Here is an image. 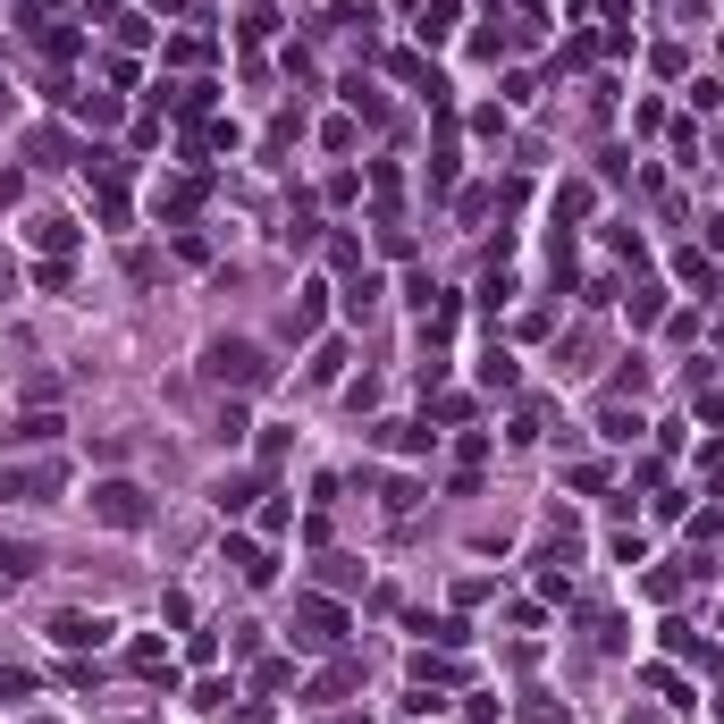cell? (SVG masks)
Wrapping results in <instances>:
<instances>
[{
  "label": "cell",
  "instance_id": "cell-1",
  "mask_svg": "<svg viewBox=\"0 0 724 724\" xmlns=\"http://www.w3.org/2000/svg\"><path fill=\"white\" fill-rule=\"evenodd\" d=\"M203 371H211L219 388H236V397H262V388L278 380V362H270L253 337H211V345H203Z\"/></svg>",
  "mask_w": 724,
  "mask_h": 724
},
{
  "label": "cell",
  "instance_id": "cell-2",
  "mask_svg": "<svg viewBox=\"0 0 724 724\" xmlns=\"http://www.w3.org/2000/svg\"><path fill=\"white\" fill-rule=\"evenodd\" d=\"M286 632H295L304 657H337V648H345V607L329 590H312V598H295V624H286Z\"/></svg>",
  "mask_w": 724,
  "mask_h": 724
},
{
  "label": "cell",
  "instance_id": "cell-3",
  "mask_svg": "<svg viewBox=\"0 0 724 724\" xmlns=\"http://www.w3.org/2000/svg\"><path fill=\"white\" fill-rule=\"evenodd\" d=\"M85 177H94V219H101V228H127V219H135L127 160H118V153H85Z\"/></svg>",
  "mask_w": 724,
  "mask_h": 724
},
{
  "label": "cell",
  "instance_id": "cell-4",
  "mask_svg": "<svg viewBox=\"0 0 724 724\" xmlns=\"http://www.w3.org/2000/svg\"><path fill=\"white\" fill-rule=\"evenodd\" d=\"M68 489V463L35 456V463H0V506H51Z\"/></svg>",
  "mask_w": 724,
  "mask_h": 724
},
{
  "label": "cell",
  "instance_id": "cell-5",
  "mask_svg": "<svg viewBox=\"0 0 724 724\" xmlns=\"http://www.w3.org/2000/svg\"><path fill=\"white\" fill-rule=\"evenodd\" d=\"M94 522L101 531H144L153 522V497L135 489V480H94Z\"/></svg>",
  "mask_w": 724,
  "mask_h": 724
},
{
  "label": "cell",
  "instance_id": "cell-6",
  "mask_svg": "<svg viewBox=\"0 0 724 724\" xmlns=\"http://www.w3.org/2000/svg\"><path fill=\"white\" fill-rule=\"evenodd\" d=\"M219 565H236V581H253V590H270V581H278V556H270L262 539H245V531L219 539Z\"/></svg>",
  "mask_w": 724,
  "mask_h": 724
},
{
  "label": "cell",
  "instance_id": "cell-7",
  "mask_svg": "<svg viewBox=\"0 0 724 724\" xmlns=\"http://www.w3.org/2000/svg\"><path fill=\"white\" fill-rule=\"evenodd\" d=\"M51 94L68 101V110H77V118H85V127H94V135H110L118 118H127V101H118V94H77V85H68V77H51Z\"/></svg>",
  "mask_w": 724,
  "mask_h": 724
},
{
  "label": "cell",
  "instance_id": "cell-8",
  "mask_svg": "<svg viewBox=\"0 0 724 724\" xmlns=\"http://www.w3.org/2000/svg\"><path fill=\"white\" fill-rule=\"evenodd\" d=\"M26 245H35L42 262H68V253H77V219H59V211H35V219H26Z\"/></svg>",
  "mask_w": 724,
  "mask_h": 724
},
{
  "label": "cell",
  "instance_id": "cell-9",
  "mask_svg": "<svg viewBox=\"0 0 724 724\" xmlns=\"http://www.w3.org/2000/svg\"><path fill=\"white\" fill-rule=\"evenodd\" d=\"M262 497H270V480L262 472H219V489H211V506H219V515H253V506H262Z\"/></svg>",
  "mask_w": 724,
  "mask_h": 724
},
{
  "label": "cell",
  "instance_id": "cell-10",
  "mask_svg": "<svg viewBox=\"0 0 724 724\" xmlns=\"http://www.w3.org/2000/svg\"><path fill=\"white\" fill-rule=\"evenodd\" d=\"M127 674H135V683H160V691H177V657H169L160 640H135V648H127Z\"/></svg>",
  "mask_w": 724,
  "mask_h": 724
},
{
  "label": "cell",
  "instance_id": "cell-11",
  "mask_svg": "<svg viewBox=\"0 0 724 724\" xmlns=\"http://www.w3.org/2000/svg\"><path fill=\"white\" fill-rule=\"evenodd\" d=\"M371 439H380L388 456H430V447H439V430H430V421H380Z\"/></svg>",
  "mask_w": 724,
  "mask_h": 724
},
{
  "label": "cell",
  "instance_id": "cell-12",
  "mask_svg": "<svg viewBox=\"0 0 724 724\" xmlns=\"http://www.w3.org/2000/svg\"><path fill=\"white\" fill-rule=\"evenodd\" d=\"M160 94H169V110L186 118V127H203L211 101H219V85H211V77H186V85H160Z\"/></svg>",
  "mask_w": 724,
  "mask_h": 724
},
{
  "label": "cell",
  "instance_id": "cell-13",
  "mask_svg": "<svg viewBox=\"0 0 724 724\" xmlns=\"http://www.w3.org/2000/svg\"><path fill=\"white\" fill-rule=\"evenodd\" d=\"M345 691H362V657H345V648H337V657L321 666V683H312V699H321V707H337Z\"/></svg>",
  "mask_w": 724,
  "mask_h": 724
},
{
  "label": "cell",
  "instance_id": "cell-14",
  "mask_svg": "<svg viewBox=\"0 0 724 724\" xmlns=\"http://www.w3.org/2000/svg\"><path fill=\"white\" fill-rule=\"evenodd\" d=\"M68 160H77V144L59 127H26V169H68Z\"/></svg>",
  "mask_w": 724,
  "mask_h": 724
},
{
  "label": "cell",
  "instance_id": "cell-15",
  "mask_svg": "<svg viewBox=\"0 0 724 724\" xmlns=\"http://www.w3.org/2000/svg\"><path fill=\"white\" fill-rule=\"evenodd\" d=\"M337 94H345V118H362V127H388V94H380L371 77H345Z\"/></svg>",
  "mask_w": 724,
  "mask_h": 724
},
{
  "label": "cell",
  "instance_id": "cell-16",
  "mask_svg": "<svg viewBox=\"0 0 724 724\" xmlns=\"http://www.w3.org/2000/svg\"><path fill=\"white\" fill-rule=\"evenodd\" d=\"M674 278H683L691 295H699V304H707V295H724V278H716V253H699V245H691V253H674Z\"/></svg>",
  "mask_w": 724,
  "mask_h": 724
},
{
  "label": "cell",
  "instance_id": "cell-17",
  "mask_svg": "<svg viewBox=\"0 0 724 724\" xmlns=\"http://www.w3.org/2000/svg\"><path fill=\"white\" fill-rule=\"evenodd\" d=\"M51 640H59V648H101V640H110V624L68 607V615H51Z\"/></svg>",
  "mask_w": 724,
  "mask_h": 724
},
{
  "label": "cell",
  "instance_id": "cell-18",
  "mask_svg": "<svg viewBox=\"0 0 724 724\" xmlns=\"http://www.w3.org/2000/svg\"><path fill=\"white\" fill-rule=\"evenodd\" d=\"M203 194H211L203 177H169V186H160L153 203H160V219H194V211H203Z\"/></svg>",
  "mask_w": 724,
  "mask_h": 724
},
{
  "label": "cell",
  "instance_id": "cell-19",
  "mask_svg": "<svg viewBox=\"0 0 724 724\" xmlns=\"http://www.w3.org/2000/svg\"><path fill=\"white\" fill-rule=\"evenodd\" d=\"M480 388H489V397H515V388H522V362L506 354V345H489V354H480Z\"/></svg>",
  "mask_w": 724,
  "mask_h": 724
},
{
  "label": "cell",
  "instance_id": "cell-20",
  "mask_svg": "<svg viewBox=\"0 0 724 724\" xmlns=\"http://www.w3.org/2000/svg\"><path fill=\"white\" fill-rule=\"evenodd\" d=\"M624 312H632V329H666V286H657V278H640V286L624 295Z\"/></svg>",
  "mask_w": 724,
  "mask_h": 724
},
{
  "label": "cell",
  "instance_id": "cell-21",
  "mask_svg": "<svg viewBox=\"0 0 724 724\" xmlns=\"http://www.w3.org/2000/svg\"><path fill=\"white\" fill-rule=\"evenodd\" d=\"M456 18H463V0H421V26H413V35L430 42V51H439V42L456 35Z\"/></svg>",
  "mask_w": 724,
  "mask_h": 724
},
{
  "label": "cell",
  "instance_id": "cell-22",
  "mask_svg": "<svg viewBox=\"0 0 724 724\" xmlns=\"http://www.w3.org/2000/svg\"><path fill=\"white\" fill-rule=\"evenodd\" d=\"M321 312H329V286L312 278L304 295H295V312H286V337H312V329H321Z\"/></svg>",
  "mask_w": 724,
  "mask_h": 724
},
{
  "label": "cell",
  "instance_id": "cell-23",
  "mask_svg": "<svg viewBox=\"0 0 724 724\" xmlns=\"http://www.w3.org/2000/svg\"><path fill=\"white\" fill-rule=\"evenodd\" d=\"M101 26H110V42H118V51H144V42H153V18H144V9H110Z\"/></svg>",
  "mask_w": 724,
  "mask_h": 724
},
{
  "label": "cell",
  "instance_id": "cell-24",
  "mask_svg": "<svg viewBox=\"0 0 724 724\" xmlns=\"http://www.w3.org/2000/svg\"><path fill=\"white\" fill-rule=\"evenodd\" d=\"M371 203H380V219H397V203H404V169L397 160H371Z\"/></svg>",
  "mask_w": 724,
  "mask_h": 724
},
{
  "label": "cell",
  "instance_id": "cell-25",
  "mask_svg": "<svg viewBox=\"0 0 724 724\" xmlns=\"http://www.w3.org/2000/svg\"><path fill=\"white\" fill-rule=\"evenodd\" d=\"M456 683H463V666H456V657H430V648L413 657V691H456Z\"/></svg>",
  "mask_w": 724,
  "mask_h": 724
},
{
  "label": "cell",
  "instance_id": "cell-26",
  "mask_svg": "<svg viewBox=\"0 0 724 724\" xmlns=\"http://www.w3.org/2000/svg\"><path fill=\"white\" fill-rule=\"evenodd\" d=\"M380 295H388V286L371 278V270H354V278H345V321H371V312H380Z\"/></svg>",
  "mask_w": 724,
  "mask_h": 724
},
{
  "label": "cell",
  "instance_id": "cell-27",
  "mask_svg": "<svg viewBox=\"0 0 724 724\" xmlns=\"http://www.w3.org/2000/svg\"><path fill=\"white\" fill-rule=\"evenodd\" d=\"M278 236H286V253H312V245H321V211H312V203H295Z\"/></svg>",
  "mask_w": 724,
  "mask_h": 724
},
{
  "label": "cell",
  "instance_id": "cell-28",
  "mask_svg": "<svg viewBox=\"0 0 724 724\" xmlns=\"http://www.w3.org/2000/svg\"><path fill=\"white\" fill-rule=\"evenodd\" d=\"M186 153H236V127L228 118H203V127H186Z\"/></svg>",
  "mask_w": 724,
  "mask_h": 724
},
{
  "label": "cell",
  "instance_id": "cell-29",
  "mask_svg": "<svg viewBox=\"0 0 724 724\" xmlns=\"http://www.w3.org/2000/svg\"><path fill=\"white\" fill-rule=\"evenodd\" d=\"M640 430H648V421H640V413H624V404H598V439H615V447H632V439H640Z\"/></svg>",
  "mask_w": 724,
  "mask_h": 724
},
{
  "label": "cell",
  "instance_id": "cell-30",
  "mask_svg": "<svg viewBox=\"0 0 724 724\" xmlns=\"http://www.w3.org/2000/svg\"><path fill=\"white\" fill-rule=\"evenodd\" d=\"M35 565H42V548H26V539H9V531H0V581H26Z\"/></svg>",
  "mask_w": 724,
  "mask_h": 724
},
{
  "label": "cell",
  "instance_id": "cell-31",
  "mask_svg": "<svg viewBox=\"0 0 724 724\" xmlns=\"http://www.w3.org/2000/svg\"><path fill=\"white\" fill-rule=\"evenodd\" d=\"M59 430H68V421H59V413H51V404H35V413H26V421H18V447H51V439H59Z\"/></svg>",
  "mask_w": 724,
  "mask_h": 724
},
{
  "label": "cell",
  "instance_id": "cell-32",
  "mask_svg": "<svg viewBox=\"0 0 724 724\" xmlns=\"http://www.w3.org/2000/svg\"><path fill=\"white\" fill-rule=\"evenodd\" d=\"M35 42H42V59H51V68H68V59H77V26H35Z\"/></svg>",
  "mask_w": 724,
  "mask_h": 724
},
{
  "label": "cell",
  "instance_id": "cell-33",
  "mask_svg": "<svg viewBox=\"0 0 724 724\" xmlns=\"http://www.w3.org/2000/svg\"><path fill=\"white\" fill-rule=\"evenodd\" d=\"M430 194H456V135H439V153H430Z\"/></svg>",
  "mask_w": 724,
  "mask_h": 724
},
{
  "label": "cell",
  "instance_id": "cell-34",
  "mask_svg": "<svg viewBox=\"0 0 724 724\" xmlns=\"http://www.w3.org/2000/svg\"><path fill=\"white\" fill-rule=\"evenodd\" d=\"M270 35H278V9H270V0H253V9H245V51H262Z\"/></svg>",
  "mask_w": 724,
  "mask_h": 724
},
{
  "label": "cell",
  "instance_id": "cell-35",
  "mask_svg": "<svg viewBox=\"0 0 724 724\" xmlns=\"http://www.w3.org/2000/svg\"><path fill=\"white\" fill-rule=\"evenodd\" d=\"M35 674H26V666H0V707H26V699H35Z\"/></svg>",
  "mask_w": 724,
  "mask_h": 724
},
{
  "label": "cell",
  "instance_id": "cell-36",
  "mask_svg": "<svg viewBox=\"0 0 724 724\" xmlns=\"http://www.w3.org/2000/svg\"><path fill=\"white\" fill-rule=\"evenodd\" d=\"M666 648H674V657H699V666H716V648H707L691 624H666Z\"/></svg>",
  "mask_w": 724,
  "mask_h": 724
},
{
  "label": "cell",
  "instance_id": "cell-37",
  "mask_svg": "<svg viewBox=\"0 0 724 724\" xmlns=\"http://www.w3.org/2000/svg\"><path fill=\"white\" fill-rule=\"evenodd\" d=\"M253 691H295V657H262V666H253Z\"/></svg>",
  "mask_w": 724,
  "mask_h": 724
},
{
  "label": "cell",
  "instance_id": "cell-38",
  "mask_svg": "<svg viewBox=\"0 0 724 724\" xmlns=\"http://www.w3.org/2000/svg\"><path fill=\"white\" fill-rule=\"evenodd\" d=\"M354 581H362L354 556H321V590H354Z\"/></svg>",
  "mask_w": 724,
  "mask_h": 724
},
{
  "label": "cell",
  "instance_id": "cell-39",
  "mask_svg": "<svg viewBox=\"0 0 724 724\" xmlns=\"http://www.w3.org/2000/svg\"><path fill=\"white\" fill-rule=\"evenodd\" d=\"M380 253L388 262H413V228H404V219H380Z\"/></svg>",
  "mask_w": 724,
  "mask_h": 724
},
{
  "label": "cell",
  "instance_id": "cell-40",
  "mask_svg": "<svg viewBox=\"0 0 724 724\" xmlns=\"http://www.w3.org/2000/svg\"><path fill=\"white\" fill-rule=\"evenodd\" d=\"M691 413H699L707 430H724V388H691Z\"/></svg>",
  "mask_w": 724,
  "mask_h": 724
},
{
  "label": "cell",
  "instance_id": "cell-41",
  "mask_svg": "<svg viewBox=\"0 0 724 724\" xmlns=\"http://www.w3.org/2000/svg\"><path fill=\"white\" fill-rule=\"evenodd\" d=\"M337 371H345V345H337V337H329V345H321V354H312V380H321V388H329V380H337Z\"/></svg>",
  "mask_w": 724,
  "mask_h": 724
},
{
  "label": "cell",
  "instance_id": "cell-42",
  "mask_svg": "<svg viewBox=\"0 0 724 724\" xmlns=\"http://www.w3.org/2000/svg\"><path fill=\"white\" fill-rule=\"evenodd\" d=\"M581 211H590V186H565V194H556V228H565V219H581Z\"/></svg>",
  "mask_w": 724,
  "mask_h": 724
},
{
  "label": "cell",
  "instance_id": "cell-43",
  "mask_svg": "<svg viewBox=\"0 0 724 724\" xmlns=\"http://www.w3.org/2000/svg\"><path fill=\"white\" fill-rule=\"evenodd\" d=\"M354 135H362L354 118H329V127H321V144H329V153H354Z\"/></svg>",
  "mask_w": 724,
  "mask_h": 724
},
{
  "label": "cell",
  "instance_id": "cell-44",
  "mask_svg": "<svg viewBox=\"0 0 724 724\" xmlns=\"http://www.w3.org/2000/svg\"><path fill=\"white\" fill-rule=\"evenodd\" d=\"M565 480H573V489H581V497H598V489H607V463H573Z\"/></svg>",
  "mask_w": 724,
  "mask_h": 724
},
{
  "label": "cell",
  "instance_id": "cell-45",
  "mask_svg": "<svg viewBox=\"0 0 724 724\" xmlns=\"http://www.w3.org/2000/svg\"><path fill=\"white\" fill-rule=\"evenodd\" d=\"M329 262H337L345 278H354V270H362V245H354V236H329Z\"/></svg>",
  "mask_w": 724,
  "mask_h": 724
},
{
  "label": "cell",
  "instance_id": "cell-46",
  "mask_svg": "<svg viewBox=\"0 0 724 724\" xmlns=\"http://www.w3.org/2000/svg\"><path fill=\"white\" fill-rule=\"evenodd\" d=\"M286 522H295V506H286V497H270V506H262V539H278Z\"/></svg>",
  "mask_w": 724,
  "mask_h": 724
},
{
  "label": "cell",
  "instance_id": "cell-47",
  "mask_svg": "<svg viewBox=\"0 0 724 724\" xmlns=\"http://www.w3.org/2000/svg\"><path fill=\"white\" fill-rule=\"evenodd\" d=\"M472 51H480V59H506V26L489 18V26H480V35H472Z\"/></svg>",
  "mask_w": 724,
  "mask_h": 724
},
{
  "label": "cell",
  "instance_id": "cell-48",
  "mask_svg": "<svg viewBox=\"0 0 724 724\" xmlns=\"http://www.w3.org/2000/svg\"><path fill=\"white\" fill-rule=\"evenodd\" d=\"M430 421H447V430H456V421H472V397H439V404H430Z\"/></svg>",
  "mask_w": 724,
  "mask_h": 724
},
{
  "label": "cell",
  "instance_id": "cell-49",
  "mask_svg": "<svg viewBox=\"0 0 724 724\" xmlns=\"http://www.w3.org/2000/svg\"><path fill=\"white\" fill-rule=\"evenodd\" d=\"M607 236H615V253H624V262H632V270H640V262H648V245H640V228H607Z\"/></svg>",
  "mask_w": 724,
  "mask_h": 724
},
{
  "label": "cell",
  "instance_id": "cell-50",
  "mask_svg": "<svg viewBox=\"0 0 724 724\" xmlns=\"http://www.w3.org/2000/svg\"><path fill=\"white\" fill-rule=\"evenodd\" d=\"M522 724H565V707H556V699H539V691H531V699H522Z\"/></svg>",
  "mask_w": 724,
  "mask_h": 724
},
{
  "label": "cell",
  "instance_id": "cell-51",
  "mask_svg": "<svg viewBox=\"0 0 724 724\" xmlns=\"http://www.w3.org/2000/svg\"><path fill=\"white\" fill-rule=\"evenodd\" d=\"M18 194H26V177H18V169H0V203H18Z\"/></svg>",
  "mask_w": 724,
  "mask_h": 724
},
{
  "label": "cell",
  "instance_id": "cell-52",
  "mask_svg": "<svg viewBox=\"0 0 724 724\" xmlns=\"http://www.w3.org/2000/svg\"><path fill=\"white\" fill-rule=\"evenodd\" d=\"M9 278H18V262H9V253H0V312H9Z\"/></svg>",
  "mask_w": 724,
  "mask_h": 724
},
{
  "label": "cell",
  "instance_id": "cell-53",
  "mask_svg": "<svg viewBox=\"0 0 724 724\" xmlns=\"http://www.w3.org/2000/svg\"><path fill=\"white\" fill-rule=\"evenodd\" d=\"M707 253H724V211H716V219H707Z\"/></svg>",
  "mask_w": 724,
  "mask_h": 724
},
{
  "label": "cell",
  "instance_id": "cell-54",
  "mask_svg": "<svg viewBox=\"0 0 724 724\" xmlns=\"http://www.w3.org/2000/svg\"><path fill=\"white\" fill-rule=\"evenodd\" d=\"M0 118H9V85H0Z\"/></svg>",
  "mask_w": 724,
  "mask_h": 724
},
{
  "label": "cell",
  "instance_id": "cell-55",
  "mask_svg": "<svg viewBox=\"0 0 724 724\" xmlns=\"http://www.w3.org/2000/svg\"><path fill=\"white\" fill-rule=\"evenodd\" d=\"M153 9H177V0H153Z\"/></svg>",
  "mask_w": 724,
  "mask_h": 724
},
{
  "label": "cell",
  "instance_id": "cell-56",
  "mask_svg": "<svg viewBox=\"0 0 724 724\" xmlns=\"http://www.w3.org/2000/svg\"><path fill=\"white\" fill-rule=\"evenodd\" d=\"M522 9H539V0H522Z\"/></svg>",
  "mask_w": 724,
  "mask_h": 724
},
{
  "label": "cell",
  "instance_id": "cell-57",
  "mask_svg": "<svg viewBox=\"0 0 724 724\" xmlns=\"http://www.w3.org/2000/svg\"><path fill=\"white\" fill-rule=\"evenodd\" d=\"M35 724H51V716H35Z\"/></svg>",
  "mask_w": 724,
  "mask_h": 724
},
{
  "label": "cell",
  "instance_id": "cell-58",
  "mask_svg": "<svg viewBox=\"0 0 724 724\" xmlns=\"http://www.w3.org/2000/svg\"><path fill=\"white\" fill-rule=\"evenodd\" d=\"M345 724H354V716H345Z\"/></svg>",
  "mask_w": 724,
  "mask_h": 724
}]
</instances>
